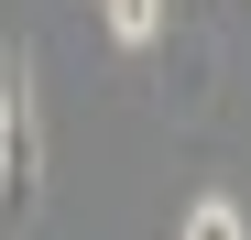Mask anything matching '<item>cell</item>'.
<instances>
[{
	"label": "cell",
	"instance_id": "277c9868",
	"mask_svg": "<svg viewBox=\"0 0 251 240\" xmlns=\"http://www.w3.org/2000/svg\"><path fill=\"white\" fill-rule=\"evenodd\" d=\"M175 240H251V218L229 208V196H197V208L175 218Z\"/></svg>",
	"mask_w": 251,
	"mask_h": 240
},
{
	"label": "cell",
	"instance_id": "7a4b0ae2",
	"mask_svg": "<svg viewBox=\"0 0 251 240\" xmlns=\"http://www.w3.org/2000/svg\"><path fill=\"white\" fill-rule=\"evenodd\" d=\"M99 22H109V44L153 55V44H164V22H175V0H99Z\"/></svg>",
	"mask_w": 251,
	"mask_h": 240
},
{
	"label": "cell",
	"instance_id": "6da1fadb",
	"mask_svg": "<svg viewBox=\"0 0 251 240\" xmlns=\"http://www.w3.org/2000/svg\"><path fill=\"white\" fill-rule=\"evenodd\" d=\"M0 208H44V88H33V44L0 55Z\"/></svg>",
	"mask_w": 251,
	"mask_h": 240
},
{
	"label": "cell",
	"instance_id": "3957f363",
	"mask_svg": "<svg viewBox=\"0 0 251 240\" xmlns=\"http://www.w3.org/2000/svg\"><path fill=\"white\" fill-rule=\"evenodd\" d=\"M164 98H175L186 120H207V33L186 22V66H164Z\"/></svg>",
	"mask_w": 251,
	"mask_h": 240
}]
</instances>
